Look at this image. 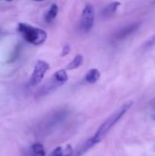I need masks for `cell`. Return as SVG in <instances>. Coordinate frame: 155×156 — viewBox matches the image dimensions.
Listing matches in <instances>:
<instances>
[{
  "label": "cell",
  "mask_w": 155,
  "mask_h": 156,
  "mask_svg": "<svg viewBox=\"0 0 155 156\" xmlns=\"http://www.w3.org/2000/svg\"><path fill=\"white\" fill-rule=\"evenodd\" d=\"M58 13V5L57 4H52L50 5L49 9L48 10V12L45 15V20H46V22L47 23L52 22L56 18Z\"/></svg>",
  "instance_id": "12"
},
{
  "label": "cell",
  "mask_w": 155,
  "mask_h": 156,
  "mask_svg": "<svg viewBox=\"0 0 155 156\" xmlns=\"http://www.w3.org/2000/svg\"><path fill=\"white\" fill-rule=\"evenodd\" d=\"M7 2H11V1H13V0H6Z\"/></svg>",
  "instance_id": "17"
},
{
  "label": "cell",
  "mask_w": 155,
  "mask_h": 156,
  "mask_svg": "<svg viewBox=\"0 0 155 156\" xmlns=\"http://www.w3.org/2000/svg\"><path fill=\"white\" fill-rule=\"evenodd\" d=\"M34 1H36V2H42V1H44V0H34Z\"/></svg>",
  "instance_id": "16"
},
{
  "label": "cell",
  "mask_w": 155,
  "mask_h": 156,
  "mask_svg": "<svg viewBox=\"0 0 155 156\" xmlns=\"http://www.w3.org/2000/svg\"><path fill=\"white\" fill-rule=\"evenodd\" d=\"M29 154L30 156H46L44 145L39 143L32 144L29 149Z\"/></svg>",
  "instance_id": "11"
},
{
  "label": "cell",
  "mask_w": 155,
  "mask_h": 156,
  "mask_svg": "<svg viewBox=\"0 0 155 156\" xmlns=\"http://www.w3.org/2000/svg\"><path fill=\"white\" fill-rule=\"evenodd\" d=\"M100 72L97 69H91L85 75V80L90 84L96 83L100 80Z\"/></svg>",
  "instance_id": "10"
},
{
  "label": "cell",
  "mask_w": 155,
  "mask_h": 156,
  "mask_svg": "<svg viewBox=\"0 0 155 156\" xmlns=\"http://www.w3.org/2000/svg\"><path fill=\"white\" fill-rule=\"evenodd\" d=\"M17 31L26 42L36 46L43 44L48 37V34L44 29L25 23L17 25Z\"/></svg>",
  "instance_id": "2"
},
{
  "label": "cell",
  "mask_w": 155,
  "mask_h": 156,
  "mask_svg": "<svg viewBox=\"0 0 155 156\" xmlns=\"http://www.w3.org/2000/svg\"><path fill=\"white\" fill-rule=\"evenodd\" d=\"M94 7L90 4H87L82 12L80 16V28L84 32H89L91 30L93 25H94Z\"/></svg>",
  "instance_id": "5"
},
{
  "label": "cell",
  "mask_w": 155,
  "mask_h": 156,
  "mask_svg": "<svg viewBox=\"0 0 155 156\" xmlns=\"http://www.w3.org/2000/svg\"><path fill=\"white\" fill-rule=\"evenodd\" d=\"M83 63V56L81 54H78L67 66V69L69 70H73L79 69Z\"/></svg>",
  "instance_id": "13"
},
{
  "label": "cell",
  "mask_w": 155,
  "mask_h": 156,
  "mask_svg": "<svg viewBox=\"0 0 155 156\" xmlns=\"http://www.w3.org/2000/svg\"><path fill=\"white\" fill-rule=\"evenodd\" d=\"M68 80H69V76H68L67 70L64 69H58L53 74L51 79L48 80V82L46 83L42 87V89L39 90V93L41 95L50 93L53 90H55L56 89H58V87L64 85Z\"/></svg>",
  "instance_id": "3"
},
{
  "label": "cell",
  "mask_w": 155,
  "mask_h": 156,
  "mask_svg": "<svg viewBox=\"0 0 155 156\" xmlns=\"http://www.w3.org/2000/svg\"><path fill=\"white\" fill-rule=\"evenodd\" d=\"M120 5H121V3L118 1H114L112 3H110L101 10V15L103 16H111L118 10Z\"/></svg>",
  "instance_id": "9"
},
{
  "label": "cell",
  "mask_w": 155,
  "mask_h": 156,
  "mask_svg": "<svg viewBox=\"0 0 155 156\" xmlns=\"http://www.w3.org/2000/svg\"><path fill=\"white\" fill-rule=\"evenodd\" d=\"M153 120H154V122H155V116H154V117H153Z\"/></svg>",
  "instance_id": "18"
},
{
  "label": "cell",
  "mask_w": 155,
  "mask_h": 156,
  "mask_svg": "<svg viewBox=\"0 0 155 156\" xmlns=\"http://www.w3.org/2000/svg\"><path fill=\"white\" fill-rule=\"evenodd\" d=\"M133 102L132 101H129L126 102L125 104H123L122 106H121L116 112H114L111 116H109L100 126V128L98 129V131L96 132L94 137L95 139L100 143L105 136L106 134L110 132V130L123 117V115L128 112V110L132 106Z\"/></svg>",
  "instance_id": "1"
},
{
  "label": "cell",
  "mask_w": 155,
  "mask_h": 156,
  "mask_svg": "<svg viewBox=\"0 0 155 156\" xmlns=\"http://www.w3.org/2000/svg\"><path fill=\"white\" fill-rule=\"evenodd\" d=\"M141 27V23L140 22H134L132 24H130L126 27H124L123 28L120 29L117 34H116V38L117 39H123L128 37L129 36H131L132 34H133L135 31H137L139 29V27Z\"/></svg>",
  "instance_id": "7"
},
{
  "label": "cell",
  "mask_w": 155,
  "mask_h": 156,
  "mask_svg": "<svg viewBox=\"0 0 155 156\" xmlns=\"http://www.w3.org/2000/svg\"><path fill=\"white\" fill-rule=\"evenodd\" d=\"M70 51V46L69 44H66L63 48H62V51H61V57H66L67 55H69Z\"/></svg>",
  "instance_id": "14"
},
{
  "label": "cell",
  "mask_w": 155,
  "mask_h": 156,
  "mask_svg": "<svg viewBox=\"0 0 155 156\" xmlns=\"http://www.w3.org/2000/svg\"><path fill=\"white\" fill-rule=\"evenodd\" d=\"M149 44L150 45H155V35L150 39V41H149Z\"/></svg>",
  "instance_id": "15"
},
{
  "label": "cell",
  "mask_w": 155,
  "mask_h": 156,
  "mask_svg": "<svg viewBox=\"0 0 155 156\" xmlns=\"http://www.w3.org/2000/svg\"><path fill=\"white\" fill-rule=\"evenodd\" d=\"M97 144H99V142L95 139V137H91L89 140H87L86 142L82 143L81 144H79L74 151H73V154L72 156H82L85 153H87L90 149H91L93 146H95Z\"/></svg>",
  "instance_id": "6"
},
{
  "label": "cell",
  "mask_w": 155,
  "mask_h": 156,
  "mask_svg": "<svg viewBox=\"0 0 155 156\" xmlns=\"http://www.w3.org/2000/svg\"><path fill=\"white\" fill-rule=\"evenodd\" d=\"M48 69H49V64L48 62L44 60H37L30 77V80H29L30 86L34 87L38 85L43 80L45 74L48 72Z\"/></svg>",
  "instance_id": "4"
},
{
  "label": "cell",
  "mask_w": 155,
  "mask_h": 156,
  "mask_svg": "<svg viewBox=\"0 0 155 156\" xmlns=\"http://www.w3.org/2000/svg\"><path fill=\"white\" fill-rule=\"evenodd\" d=\"M73 151L74 150L70 145H67L65 148L58 146L56 149H54L53 152L48 156H72Z\"/></svg>",
  "instance_id": "8"
}]
</instances>
